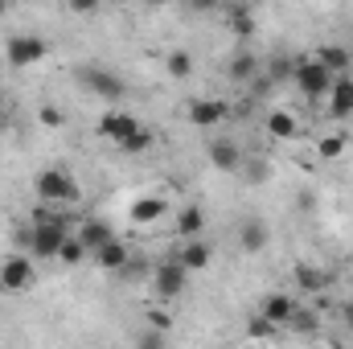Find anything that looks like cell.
<instances>
[{
	"label": "cell",
	"instance_id": "5",
	"mask_svg": "<svg viewBox=\"0 0 353 349\" xmlns=\"http://www.w3.org/2000/svg\"><path fill=\"white\" fill-rule=\"evenodd\" d=\"M4 54H8V66H33V62H41L50 54V46L37 33H17V37H8Z\"/></svg>",
	"mask_w": 353,
	"mask_h": 349
},
{
	"label": "cell",
	"instance_id": "38",
	"mask_svg": "<svg viewBox=\"0 0 353 349\" xmlns=\"http://www.w3.org/2000/svg\"><path fill=\"white\" fill-rule=\"evenodd\" d=\"M0 136H4V123H0Z\"/></svg>",
	"mask_w": 353,
	"mask_h": 349
},
{
	"label": "cell",
	"instance_id": "4",
	"mask_svg": "<svg viewBox=\"0 0 353 349\" xmlns=\"http://www.w3.org/2000/svg\"><path fill=\"white\" fill-rule=\"evenodd\" d=\"M185 279H189V271H185V263L176 259H165L157 271H152V296L157 300H176L181 292H185Z\"/></svg>",
	"mask_w": 353,
	"mask_h": 349
},
{
	"label": "cell",
	"instance_id": "27",
	"mask_svg": "<svg viewBox=\"0 0 353 349\" xmlns=\"http://www.w3.org/2000/svg\"><path fill=\"white\" fill-rule=\"evenodd\" d=\"M292 70H296V62H292V58H271L267 79H271V83H283V79H292Z\"/></svg>",
	"mask_w": 353,
	"mask_h": 349
},
{
	"label": "cell",
	"instance_id": "16",
	"mask_svg": "<svg viewBox=\"0 0 353 349\" xmlns=\"http://www.w3.org/2000/svg\"><path fill=\"white\" fill-rule=\"evenodd\" d=\"M292 312H296V300H292V296H283V292H271L263 304H259V317H263L267 325H288V321H292Z\"/></svg>",
	"mask_w": 353,
	"mask_h": 349
},
{
	"label": "cell",
	"instance_id": "9",
	"mask_svg": "<svg viewBox=\"0 0 353 349\" xmlns=\"http://www.w3.org/2000/svg\"><path fill=\"white\" fill-rule=\"evenodd\" d=\"M176 259L185 263V271H205V267L214 263V243H205L201 235H193V239H181V247H176Z\"/></svg>",
	"mask_w": 353,
	"mask_h": 349
},
{
	"label": "cell",
	"instance_id": "22",
	"mask_svg": "<svg viewBox=\"0 0 353 349\" xmlns=\"http://www.w3.org/2000/svg\"><path fill=\"white\" fill-rule=\"evenodd\" d=\"M226 29H230L234 37H251V33H255L251 4H230V12H226Z\"/></svg>",
	"mask_w": 353,
	"mask_h": 349
},
{
	"label": "cell",
	"instance_id": "14",
	"mask_svg": "<svg viewBox=\"0 0 353 349\" xmlns=\"http://www.w3.org/2000/svg\"><path fill=\"white\" fill-rule=\"evenodd\" d=\"M267 239H271V230H267L263 218H243V226H239V247H243L247 255L267 251Z\"/></svg>",
	"mask_w": 353,
	"mask_h": 349
},
{
	"label": "cell",
	"instance_id": "24",
	"mask_svg": "<svg viewBox=\"0 0 353 349\" xmlns=\"http://www.w3.org/2000/svg\"><path fill=\"white\" fill-rule=\"evenodd\" d=\"M115 148H119L123 157H144V152L152 148V132H148V128H136V132H132L128 140H119Z\"/></svg>",
	"mask_w": 353,
	"mask_h": 349
},
{
	"label": "cell",
	"instance_id": "15",
	"mask_svg": "<svg viewBox=\"0 0 353 349\" xmlns=\"http://www.w3.org/2000/svg\"><path fill=\"white\" fill-rule=\"evenodd\" d=\"M90 259L99 263L103 271H115V275H119V271H123V263L132 259V247H128L123 239H111V243H103V247H99Z\"/></svg>",
	"mask_w": 353,
	"mask_h": 349
},
{
	"label": "cell",
	"instance_id": "20",
	"mask_svg": "<svg viewBox=\"0 0 353 349\" xmlns=\"http://www.w3.org/2000/svg\"><path fill=\"white\" fill-rule=\"evenodd\" d=\"M226 74H230V83H255V74H259V58L255 54H234L230 58V66H226Z\"/></svg>",
	"mask_w": 353,
	"mask_h": 349
},
{
	"label": "cell",
	"instance_id": "40",
	"mask_svg": "<svg viewBox=\"0 0 353 349\" xmlns=\"http://www.w3.org/2000/svg\"><path fill=\"white\" fill-rule=\"evenodd\" d=\"M0 4H4V0H0Z\"/></svg>",
	"mask_w": 353,
	"mask_h": 349
},
{
	"label": "cell",
	"instance_id": "17",
	"mask_svg": "<svg viewBox=\"0 0 353 349\" xmlns=\"http://www.w3.org/2000/svg\"><path fill=\"white\" fill-rule=\"evenodd\" d=\"M292 279H296V288L300 292H325L329 283H333V275L325 271V267H312V263H296V271H292Z\"/></svg>",
	"mask_w": 353,
	"mask_h": 349
},
{
	"label": "cell",
	"instance_id": "18",
	"mask_svg": "<svg viewBox=\"0 0 353 349\" xmlns=\"http://www.w3.org/2000/svg\"><path fill=\"white\" fill-rule=\"evenodd\" d=\"M267 136H271V140H296V136H300V119H296L292 111L275 107V111L267 115Z\"/></svg>",
	"mask_w": 353,
	"mask_h": 349
},
{
	"label": "cell",
	"instance_id": "36",
	"mask_svg": "<svg viewBox=\"0 0 353 349\" xmlns=\"http://www.w3.org/2000/svg\"><path fill=\"white\" fill-rule=\"evenodd\" d=\"M111 4H136V0H111Z\"/></svg>",
	"mask_w": 353,
	"mask_h": 349
},
{
	"label": "cell",
	"instance_id": "1",
	"mask_svg": "<svg viewBox=\"0 0 353 349\" xmlns=\"http://www.w3.org/2000/svg\"><path fill=\"white\" fill-rule=\"evenodd\" d=\"M66 214L62 218H46V222H33L29 226V235H25V243H29V251L37 255V259H58V251H62V243H66Z\"/></svg>",
	"mask_w": 353,
	"mask_h": 349
},
{
	"label": "cell",
	"instance_id": "8",
	"mask_svg": "<svg viewBox=\"0 0 353 349\" xmlns=\"http://www.w3.org/2000/svg\"><path fill=\"white\" fill-rule=\"evenodd\" d=\"M185 115H189L193 128H218L230 115V103H222V99H193L185 107Z\"/></svg>",
	"mask_w": 353,
	"mask_h": 349
},
{
	"label": "cell",
	"instance_id": "6",
	"mask_svg": "<svg viewBox=\"0 0 353 349\" xmlns=\"http://www.w3.org/2000/svg\"><path fill=\"white\" fill-rule=\"evenodd\" d=\"M33 279H37L33 259L12 255V259L0 263V292H29V288H33Z\"/></svg>",
	"mask_w": 353,
	"mask_h": 349
},
{
	"label": "cell",
	"instance_id": "30",
	"mask_svg": "<svg viewBox=\"0 0 353 349\" xmlns=\"http://www.w3.org/2000/svg\"><path fill=\"white\" fill-rule=\"evenodd\" d=\"M37 119H41L46 128H62V123H66V115H62L58 107H41V111H37Z\"/></svg>",
	"mask_w": 353,
	"mask_h": 349
},
{
	"label": "cell",
	"instance_id": "26",
	"mask_svg": "<svg viewBox=\"0 0 353 349\" xmlns=\"http://www.w3.org/2000/svg\"><path fill=\"white\" fill-rule=\"evenodd\" d=\"M90 251L79 243V235H66V243H62V251H58V263H66V267H74V263H83Z\"/></svg>",
	"mask_w": 353,
	"mask_h": 349
},
{
	"label": "cell",
	"instance_id": "33",
	"mask_svg": "<svg viewBox=\"0 0 353 349\" xmlns=\"http://www.w3.org/2000/svg\"><path fill=\"white\" fill-rule=\"evenodd\" d=\"M189 8L193 12H210V8H218V0H189Z\"/></svg>",
	"mask_w": 353,
	"mask_h": 349
},
{
	"label": "cell",
	"instance_id": "32",
	"mask_svg": "<svg viewBox=\"0 0 353 349\" xmlns=\"http://www.w3.org/2000/svg\"><path fill=\"white\" fill-rule=\"evenodd\" d=\"M66 4H70L74 12H94V8H99V0H66Z\"/></svg>",
	"mask_w": 353,
	"mask_h": 349
},
{
	"label": "cell",
	"instance_id": "7",
	"mask_svg": "<svg viewBox=\"0 0 353 349\" xmlns=\"http://www.w3.org/2000/svg\"><path fill=\"white\" fill-rule=\"evenodd\" d=\"M79 83L87 90H94V94H103V99H119V94L128 90L119 74H111V70H103V66H83V70H79Z\"/></svg>",
	"mask_w": 353,
	"mask_h": 349
},
{
	"label": "cell",
	"instance_id": "11",
	"mask_svg": "<svg viewBox=\"0 0 353 349\" xmlns=\"http://www.w3.org/2000/svg\"><path fill=\"white\" fill-rule=\"evenodd\" d=\"M325 99H329V115L333 119H350L353 115V74H337Z\"/></svg>",
	"mask_w": 353,
	"mask_h": 349
},
{
	"label": "cell",
	"instance_id": "39",
	"mask_svg": "<svg viewBox=\"0 0 353 349\" xmlns=\"http://www.w3.org/2000/svg\"><path fill=\"white\" fill-rule=\"evenodd\" d=\"M157 4H165V0H157Z\"/></svg>",
	"mask_w": 353,
	"mask_h": 349
},
{
	"label": "cell",
	"instance_id": "3",
	"mask_svg": "<svg viewBox=\"0 0 353 349\" xmlns=\"http://www.w3.org/2000/svg\"><path fill=\"white\" fill-rule=\"evenodd\" d=\"M33 185H37V197H41L46 206H54V201H74V197H79V181L66 173V169H41Z\"/></svg>",
	"mask_w": 353,
	"mask_h": 349
},
{
	"label": "cell",
	"instance_id": "12",
	"mask_svg": "<svg viewBox=\"0 0 353 349\" xmlns=\"http://www.w3.org/2000/svg\"><path fill=\"white\" fill-rule=\"evenodd\" d=\"M205 152H210V165H214L218 173H239V169H243V148H239L234 140H214Z\"/></svg>",
	"mask_w": 353,
	"mask_h": 349
},
{
	"label": "cell",
	"instance_id": "28",
	"mask_svg": "<svg viewBox=\"0 0 353 349\" xmlns=\"http://www.w3.org/2000/svg\"><path fill=\"white\" fill-rule=\"evenodd\" d=\"M316 152H321L325 161H337V157L345 152V136H325V140L316 144Z\"/></svg>",
	"mask_w": 353,
	"mask_h": 349
},
{
	"label": "cell",
	"instance_id": "19",
	"mask_svg": "<svg viewBox=\"0 0 353 349\" xmlns=\"http://www.w3.org/2000/svg\"><path fill=\"white\" fill-rule=\"evenodd\" d=\"M165 214H169L165 197H140V201H132V222H140V226H148V222H157Z\"/></svg>",
	"mask_w": 353,
	"mask_h": 349
},
{
	"label": "cell",
	"instance_id": "29",
	"mask_svg": "<svg viewBox=\"0 0 353 349\" xmlns=\"http://www.w3.org/2000/svg\"><path fill=\"white\" fill-rule=\"evenodd\" d=\"M288 325H292L296 333H312V329H316V312H304V308H296Z\"/></svg>",
	"mask_w": 353,
	"mask_h": 349
},
{
	"label": "cell",
	"instance_id": "35",
	"mask_svg": "<svg viewBox=\"0 0 353 349\" xmlns=\"http://www.w3.org/2000/svg\"><path fill=\"white\" fill-rule=\"evenodd\" d=\"M226 4H251V0H226Z\"/></svg>",
	"mask_w": 353,
	"mask_h": 349
},
{
	"label": "cell",
	"instance_id": "13",
	"mask_svg": "<svg viewBox=\"0 0 353 349\" xmlns=\"http://www.w3.org/2000/svg\"><path fill=\"white\" fill-rule=\"evenodd\" d=\"M74 235H79V243L87 247L90 255H94L103 243H111V239H115L111 222H103V218H79V230H74Z\"/></svg>",
	"mask_w": 353,
	"mask_h": 349
},
{
	"label": "cell",
	"instance_id": "37",
	"mask_svg": "<svg viewBox=\"0 0 353 349\" xmlns=\"http://www.w3.org/2000/svg\"><path fill=\"white\" fill-rule=\"evenodd\" d=\"M0 111H4V90H0Z\"/></svg>",
	"mask_w": 353,
	"mask_h": 349
},
{
	"label": "cell",
	"instance_id": "31",
	"mask_svg": "<svg viewBox=\"0 0 353 349\" xmlns=\"http://www.w3.org/2000/svg\"><path fill=\"white\" fill-rule=\"evenodd\" d=\"M148 325L161 329V333H169V329H173V317H169L165 308H152V312H148Z\"/></svg>",
	"mask_w": 353,
	"mask_h": 349
},
{
	"label": "cell",
	"instance_id": "25",
	"mask_svg": "<svg viewBox=\"0 0 353 349\" xmlns=\"http://www.w3.org/2000/svg\"><path fill=\"white\" fill-rule=\"evenodd\" d=\"M165 70H169L173 79H189V74H193V58H189V50H173V54L165 58Z\"/></svg>",
	"mask_w": 353,
	"mask_h": 349
},
{
	"label": "cell",
	"instance_id": "23",
	"mask_svg": "<svg viewBox=\"0 0 353 349\" xmlns=\"http://www.w3.org/2000/svg\"><path fill=\"white\" fill-rule=\"evenodd\" d=\"M316 62H325L333 74H350L353 58H350V50H345V46H321V50H316Z\"/></svg>",
	"mask_w": 353,
	"mask_h": 349
},
{
	"label": "cell",
	"instance_id": "34",
	"mask_svg": "<svg viewBox=\"0 0 353 349\" xmlns=\"http://www.w3.org/2000/svg\"><path fill=\"white\" fill-rule=\"evenodd\" d=\"M341 321H345V329L353 333V304H341Z\"/></svg>",
	"mask_w": 353,
	"mask_h": 349
},
{
	"label": "cell",
	"instance_id": "2",
	"mask_svg": "<svg viewBox=\"0 0 353 349\" xmlns=\"http://www.w3.org/2000/svg\"><path fill=\"white\" fill-rule=\"evenodd\" d=\"M333 70L325 66V62H316V58H296V70H292V83L300 94H308V99H325L329 87H333Z\"/></svg>",
	"mask_w": 353,
	"mask_h": 349
},
{
	"label": "cell",
	"instance_id": "21",
	"mask_svg": "<svg viewBox=\"0 0 353 349\" xmlns=\"http://www.w3.org/2000/svg\"><path fill=\"white\" fill-rule=\"evenodd\" d=\"M205 230V210L201 206H185L181 214H176V239H193V235H201Z\"/></svg>",
	"mask_w": 353,
	"mask_h": 349
},
{
	"label": "cell",
	"instance_id": "10",
	"mask_svg": "<svg viewBox=\"0 0 353 349\" xmlns=\"http://www.w3.org/2000/svg\"><path fill=\"white\" fill-rule=\"evenodd\" d=\"M136 128H140V119H136V115H128V111H103V115H99V136H103V140H111V144L128 140Z\"/></svg>",
	"mask_w": 353,
	"mask_h": 349
}]
</instances>
